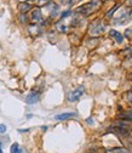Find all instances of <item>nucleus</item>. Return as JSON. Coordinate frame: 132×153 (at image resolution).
I'll return each instance as SVG.
<instances>
[{"instance_id": "obj_2", "label": "nucleus", "mask_w": 132, "mask_h": 153, "mask_svg": "<svg viewBox=\"0 0 132 153\" xmlns=\"http://www.w3.org/2000/svg\"><path fill=\"white\" fill-rule=\"evenodd\" d=\"M104 30H105V26L101 21H96L91 25L90 34L93 36H97V35H101L102 33H104Z\"/></svg>"}, {"instance_id": "obj_16", "label": "nucleus", "mask_w": 132, "mask_h": 153, "mask_svg": "<svg viewBox=\"0 0 132 153\" xmlns=\"http://www.w3.org/2000/svg\"><path fill=\"white\" fill-rule=\"evenodd\" d=\"M20 1H24L26 3V1H29V0H20Z\"/></svg>"}, {"instance_id": "obj_6", "label": "nucleus", "mask_w": 132, "mask_h": 153, "mask_svg": "<svg viewBox=\"0 0 132 153\" xmlns=\"http://www.w3.org/2000/svg\"><path fill=\"white\" fill-rule=\"evenodd\" d=\"M117 18H119V20H117L115 21V23H125V22H127L128 21V18H131V9H126V10H124L122 11V15L121 16H119V17H117Z\"/></svg>"}, {"instance_id": "obj_5", "label": "nucleus", "mask_w": 132, "mask_h": 153, "mask_svg": "<svg viewBox=\"0 0 132 153\" xmlns=\"http://www.w3.org/2000/svg\"><path fill=\"white\" fill-rule=\"evenodd\" d=\"M40 99V94L36 92V91H32L28 96L26 97V102L29 103V105H33V103H36Z\"/></svg>"}, {"instance_id": "obj_15", "label": "nucleus", "mask_w": 132, "mask_h": 153, "mask_svg": "<svg viewBox=\"0 0 132 153\" xmlns=\"http://www.w3.org/2000/svg\"><path fill=\"white\" fill-rule=\"evenodd\" d=\"M127 101H128L130 103H132V91L127 92Z\"/></svg>"}, {"instance_id": "obj_11", "label": "nucleus", "mask_w": 132, "mask_h": 153, "mask_svg": "<svg viewBox=\"0 0 132 153\" xmlns=\"http://www.w3.org/2000/svg\"><path fill=\"white\" fill-rule=\"evenodd\" d=\"M18 9H20V11H21L22 13H26V12H28V11L32 9V6H30L28 3H21L20 6H18Z\"/></svg>"}, {"instance_id": "obj_1", "label": "nucleus", "mask_w": 132, "mask_h": 153, "mask_svg": "<svg viewBox=\"0 0 132 153\" xmlns=\"http://www.w3.org/2000/svg\"><path fill=\"white\" fill-rule=\"evenodd\" d=\"M100 6V0H91L90 3L80 6L78 9V12H81V13H85V15H88L91 13L92 11H95L96 9H98Z\"/></svg>"}, {"instance_id": "obj_12", "label": "nucleus", "mask_w": 132, "mask_h": 153, "mask_svg": "<svg viewBox=\"0 0 132 153\" xmlns=\"http://www.w3.org/2000/svg\"><path fill=\"white\" fill-rule=\"evenodd\" d=\"M10 152H11V153H23V151L21 149L20 145H18L17 142H15L13 145H11V147H10Z\"/></svg>"}, {"instance_id": "obj_3", "label": "nucleus", "mask_w": 132, "mask_h": 153, "mask_svg": "<svg viewBox=\"0 0 132 153\" xmlns=\"http://www.w3.org/2000/svg\"><path fill=\"white\" fill-rule=\"evenodd\" d=\"M84 91H85V88H84V86H79V88H77L75 90H73L72 92L68 94V97H67L68 101H69V102H75V101H78V100L83 96Z\"/></svg>"}, {"instance_id": "obj_13", "label": "nucleus", "mask_w": 132, "mask_h": 153, "mask_svg": "<svg viewBox=\"0 0 132 153\" xmlns=\"http://www.w3.org/2000/svg\"><path fill=\"white\" fill-rule=\"evenodd\" d=\"M108 153H130V152L125 148H113V149H108Z\"/></svg>"}, {"instance_id": "obj_17", "label": "nucleus", "mask_w": 132, "mask_h": 153, "mask_svg": "<svg viewBox=\"0 0 132 153\" xmlns=\"http://www.w3.org/2000/svg\"><path fill=\"white\" fill-rule=\"evenodd\" d=\"M0 153H3V149H1V147H0Z\"/></svg>"}, {"instance_id": "obj_10", "label": "nucleus", "mask_w": 132, "mask_h": 153, "mask_svg": "<svg viewBox=\"0 0 132 153\" xmlns=\"http://www.w3.org/2000/svg\"><path fill=\"white\" fill-rule=\"evenodd\" d=\"M119 118L125 119V120H131L132 122V111H127V112H121L119 114Z\"/></svg>"}, {"instance_id": "obj_8", "label": "nucleus", "mask_w": 132, "mask_h": 153, "mask_svg": "<svg viewBox=\"0 0 132 153\" xmlns=\"http://www.w3.org/2000/svg\"><path fill=\"white\" fill-rule=\"evenodd\" d=\"M32 20H33V22H41L43 21V15H41L40 9H35L32 12Z\"/></svg>"}, {"instance_id": "obj_14", "label": "nucleus", "mask_w": 132, "mask_h": 153, "mask_svg": "<svg viewBox=\"0 0 132 153\" xmlns=\"http://www.w3.org/2000/svg\"><path fill=\"white\" fill-rule=\"evenodd\" d=\"M6 125L5 124H0V134H4L5 131H6Z\"/></svg>"}, {"instance_id": "obj_18", "label": "nucleus", "mask_w": 132, "mask_h": 153, "mask_svg": "<svg viewBox=\"0 0 132 153\" xmlns=\"http://www.w3.org/2000/svg\"><path fill=\"white\" fill-rule=\"evenodd\" d=\"M130 78H131V79H132V74H131V75H130Z\"/></svg>"}, {"instance_id": "obj_4", "label": "nucleus", "mask_w": 132, "mask_h": 153, "mask_svg": "<svg viewBox=\"0 0 132 153\" xmlns=\"http://www.w3.org/2000/svg\"><path fill=\"white\" fill-rule=\"evenodd\" d=\"M109 131H113V132H115V134H118V135H127L128 134V130L125 128V125H120V124H118V125H113V126H110L109 128Z\"/></svg>"}, {"instance_id": "obj_7", "label": "nucleus", "mask_w": 132, "mask_h": 153, "mask_svg": "<svg viewBox=\"0 0 132 153\" xmlns=\"http://www.w3.org/2000/svg\"><path fill=\"white\" fill-rule=\"evenodd\" d=\"M75 116H77V113H74V112H64V113H61V114L55 116V119L56 120H66V119L73 118Z\"/></svg>"}, {"instance_id": "obj_9", "label": "nucleus", "mask_w": 132, "mask_h": 153, "mask_svg": "<svg viewBox=\"0 0 132 153\" xmlns=\"http://www.w3.org/2000/svg\"><path fill=\"white\" fill-rule=\"evenodd\" d=\"M109 35H110L111 38H114L115 42H117V43H119V44H121V43L124 42V36H122L119 32H117V30H114V29L109 32Z\"/></svg>"}]
</instances>
